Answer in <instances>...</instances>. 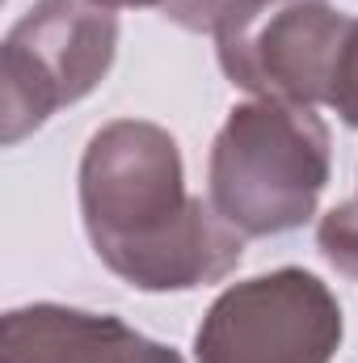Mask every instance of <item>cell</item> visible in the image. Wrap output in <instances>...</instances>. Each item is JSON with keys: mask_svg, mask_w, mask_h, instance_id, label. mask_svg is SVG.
I'll return each mask as SVG.
<instances>
[{"mask_svg": "<svg viewBox=\"0 0 358 363\" xmlns=\"http://www.w3.org/2000/svg\"><path fill=\"white\" fill-rule=\"evenodd\" d=\"M81 220L101 267L135 291H194L224 283L245 237L185 190L178 140L144 118L97 127L81 157Z\"/></svg>", "mask_w": 358, "mask_h": 363, "instance_id": "1", "label": "cell"}, {"mask_svg": "<svg viewBox=\"0 0 358 363\" xmlns=\"http://www.w3.org/2000/svg\"><path fill=\"white\" fill-rule=\"evenodd\" d=\"M249 4H262V0H169L161 13L169 21H178L181 30H194V34H215L232 13L249 9Z\"/></svg>", "mask_w": 358, "mask_h": 363, "instance_id": "9", "label": "cell"}, {"mask_svg": "<svg viewBox=\"0 0 358 363\" xmlns=\"http://www.w3.org/2000/svg\"><path fill=\"white\" fill-rule=\"evenodd\" d=\"M118 51V13L93 0H34L0 47V140L13 148L59 106L89 97Z\"/></svg>", "mask_w": 358, "mask_h": 363, "instance_id": "3", "label": "cell"}, {"mask_svg": "<svg viewBox=\"0 0 358 363\" xmlns=\"http://www.w3.org/2000/svg\"><path fill=\"white\" fill-rule=\"evenodd\" d=\"M101 9H165L169 0H93Z\"/></svg>", "mask_w": 358, "mask_h": 363, "instance_id": "10", "label": "cell"}, {"mask_svg": "<svg viewBox=\"0 0 358 363\" xmlns=\"http://www.w3.org/2000/svg\"><path fill=\"white\" fill-rule=\"evenodd\" d=\"M0 363H181V355L114 313L25 304L0 321Z\"/></svg>", "mask_w": 358, "mask_h": 363, "instance_id": "6", "label": "cell"}, {"mask_svg": "<svg viewBox=\"0 0 358 363\" xmlns=\"http://www.w3.org/2000/svg\"><path fill=\"white\" fill-rule=\"evenodd\" d=\"M350 13L325 0H262L215 30L224 77L249 97L329 106Z\"/></svg>", "mask_w": 358, "mask_h": 363, "instance_id": "5", "label": "cell"}, {"mask_svg": "<svg viewBox=\"0 0 358 363\" xmlns=\"http://www.w3.org/2000/svg\"><path fill=\"white\" fill-rule=\"evenodd\" d=\"M346 321L342 304L304 267H278L232 283L194 334L198 363H333Z\"/></svg>", "mask_w": 358, "mask_h": 363, "instance_id": "4", "label": "cell"}, {"mask_svg": "<svg viewBox=\"0 0 358 363\" xmlns=\"http://www.w3.org/2000/svg\"><path fill=\"white\" fill-rule=\"evenodd\" d=\"M329 106L337 110V118H342L346 127H358V17L350 21V34H346V43H342L337 68H333Z\"/></svg>", "mask_w": 358, "mask_h": 363, "instance_id": "8", "label": "cell"}, {"mask_svg": "<svg viewBox=\"0 0 358 363\" xmlns=\"http://www.w3.org/2000/svg\"><path fill=\"white\" fill-rule=\"evenodd\" d=\"M354 203H358V199H354Z\"/></svg>", "mask_w": 358, "mask_h": 363, "instance_id": "11", "label": "cell"}, {"mask_svg": "<svg viewBox=\"0 0 358 363\" xmlns=\"http://www.w3.org/2000/svg\"><path fill=\"white\" fill-rule=\"evenodd\" d=\"M333 174L316 106L253 97L232 106L207 161V199L241 237L295 233L316 216Z\"/></svg>", "mask_w": 358, "mask_h": 363, "instance_id": "2", "label": "cell"}, {"mask_svg": "<svg viewBox=\"0 0 358 363\" xmlns=\"http://www.w3.org/2000/svg\"><path fill=\"white\" fill-rule=\"evenodd\" d=\"M316 245L325 254V262L333 271H342L346 279L358 283V203H337L321 216L316 224Z\"/></svg>", "mask_w": 358, "mask_h": 363, "instance_id": "7", "label": "cell"}]
</instances>
